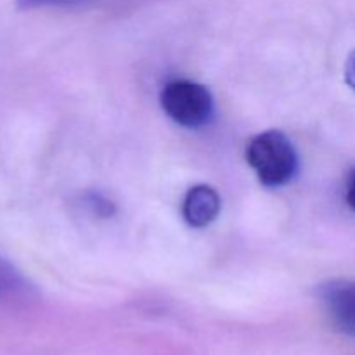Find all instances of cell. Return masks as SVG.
<instances>
[{
	"label": "cell",
	"mask_w": 355,
	"mask_h": 355,
	"mask_svg": "<svg viewBox=\"0 0 355 355\" xmlns=\"http://www.w3.org/2000/svg\"><path fill=\"white\" fill-rule=\"evenodd\" d=\"M246 162L266 187L286 186L298 173L297 149L279 130L255 135L246 146Z\"/></svg>",
	"instance_id": "obj_1"
},
{
	"label": "cell",
	"mask_w": 355,
	"mask_h": 355,
	"mask_svg": "<svg viewBox=\"0 0 355 355\" xmlns=\"http://www.w3.org/2000/svg\"><path fill=\"white\" fill-rule=\"evenodd\" d=\"M163 111L170 120L186 128L207 125L214 116V97L203 83L179 78L168 82L159 96Z\"/></svg>",
	"instance_id": "obj_2"
},
{
	"label": "cell",
	"mask_w": 355,
	"mask_h": 355,
	"mask_svg": "<svg viewBox=\"0 0 355 355\" xmlns=\"http://www.w3.org/2000/svg\"><path fill=\"white\" fill-rule=\"evenodd\" d=\"M319 300L331 324L355 338V279H335L319 286Z\"/></svg>",
	"instance_id": "obj_3"
},
{
	"label": "cell",
	"mask_w": 355,
	"mask_h": 355,
	"mask_svg": "<svg viewBox=\"0 0 355 355\" xmlns=\"http://www.w3.org/2000/svg\"><path fill=\"white\" fill-rule=\"evenodd\" d=\"M220 214V196L217 191L207 184H200L187 191L182 203L184 220L191 227H207Z\"/></svg>",
	"instance_id": "obj_4"
},
{
	"label": "cell",
	"mask_w": 355,
	"mask_h": 355,
	"mask_svg": "<svg viewBox=\"0 0 355 355\" xmlns=\"http://www.w3.org/2000/svg\"><path fill=\"white\" fill-rule=\"evenodd\" d=\"M28 290L30 286L24 277L9 262L0 259V300L23 297L28 293Z\"/></svg>",
	"instance_id": "obj_5"
},
{
	"label": "cell",
	"mask_w": 355,
	"mask_h": 355,
	"mask_svg": "<svg viewBox=\"0 0 355 355\" xmlns=\"http://www.w3.org/2000/svg\"><path fill=\"white\" fill-rule=\"evenodd\" d=\"M96 0H16L17 9L30 10V9H75V7H83L87 3H92Z\"/></svg>",
	"instance_id": "obj_6"
},
{
	"label": "cell",
	"mask_w": 355,
	"mask_h": 355,
	"mask_svg": "<svg viewBox=\"0 0 355 355\" xmlns=\"http://www.w3.org/2000/svg\"><path fill=\"white\" fill-rule=\"evenodd\" d=\"M345 82L355 92V49L349 54L345 62Z\"/></svg>",
	"instance_id": "obj_7"
},
{
	"label": "cell",
	"mask_w": 355,
	"mask_h": 355,
	"mask_svg": "<svg viewBox=\"0 0 355 355\" xmlns=\"http://www.w3.org/2000/svg\"><path fill=\"white\" fill-rule=\"evenodd\" d=\"M347 201L350 208L355 211V168L347 177Z\"/></svg>",
	"instance_id": "obj_8"
}]
</instances>
